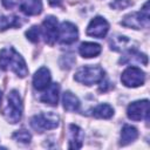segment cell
Returning <instances> with one entry per match:
<instances>
[{"label":"cell","mask_w":150,"mask_h":150,"mask_svg":"<svg viewBox=\"0 0 150 150\" xmlns=\"http://www.w3.org/2000/svg\"><path fill=\"white\" fill-rule=\"evenodd\" d=\"M77 38H79V30L76 26L69 21H63L59 28L57 39L60 40V42L64 45H70L75 42Z\"/></svg>","instance_id":"30bf717a"},{"label":"cell","mask_w":150,"mask_h":150,"mask_svg":"<svg viewBox=\"0 0 150 150\" xmlns=\"http://www.w3.org/2000/svg\"><path fill=\"white\" fill-rule=\"evenodd\" d=\"M1 4H2V6H4L5 8L11 9V8H13V7L15 6L16 0H1Z\"/></svg>","instance_id":"d4e9b609"},{"label":"cell","mask_w":150,"mask_h":150,"mask_svg":"<svg viewBox=\"0 0 150 150\" xmlns=\"http://www.w3.org/2000/svg\"><path fill=\"white\" fill-rule=\"evenodd\" d=\"M40 35H41V28H39L38 26H33L32 28H29L26 32L27 39L32 42H38L40 39Z\"/></svg>","instance_id":"603a6c76"},{"label":"cell","mask_w":150,"mask_h":150,"mask_svg":"<svg viewBox=\"0 0 150 150\" xmlns=\"http://www.w3.org/2000/svg\"><path fill=\"white\" fill-rule=\"evenodd\" d=\"M149 16H150L149 15V1H146L139 12L125 15L121 23L125 27H131V28H135V29H139L142 27H148L149 26Z\"/></svg>","instance_id":"5b68a950"},{"label":"cell","mask_w":150,"mask_h":150,"mask_svg":"<svg viewBox=\"0 0 150 150\" xmlns=\"http://www.w3.org/2000/svg\"><path fill=\"white\" fill-rule=\"evenodd\" d=\"M30 125L38 132L55 129L59 125V116L54 112H41L30 118Z\"/></svg>","instance_id":"277c9868"},{"label":"cell","mask_w":150,"mask_h":150,"mask_svg":"<svg viewBox=\"0 0 150 150\" xmlns=\"http://www.w3.org/2000/svg\"><path fill=\"white\" fill-rule=\"evenodd\" d=\"M104 79V70L100 66L81 67L74 75V80L86 86H93Z\"/></svg>","instance_id":"3957f363"},{"label":"cell","mask_w":150,"mask_h":150,"mask_svg":"<svg viewBox=\"0 0 150 150\" xmlns=\"http://www.w3.org/2000/svg\"><path fill=\"white\" fill-rule=\"evenodd\" d=\"M108 30H109V23L102 16L94 18L87 27V34L98 39H103L107 35Z\"/></svg>","instance_id":"9c48e42d"},{"label":"cell","mask_w":150,"mask_h":150,"mask_svg":"<svg viewBox=\"0 0 150 150\" xmlns=\"http://www.w3.org/2000/svg\"><path fill=\"white\" fill-rule=\"evenodd\" d=\"M145 81V73L135 66L128 67L121 75V82L129 88H135L142 86Z\"/></svg>","instance_id":"8992f818"},{"label":"cell","mask_w":150,"mask_h":150,"mask_svg":"<svg viewBox=\"0 0 150 150\" xmlns=\"http://www.w3.org/2000/svg\"><path fill=\"white\" fill-rule=\"evenodd\" d=\"M132 2L130 1V0H114L111 4H110V6L112 7V8H116V9H122V8H125V7H128V6H130Z\"/></svg>","instance_id":"cb8c5ba5"},{"label":"cell","mask_w":150,"mask_h":150,"mask_svg":"<svg viewBox=\"0 0 150 150\" xmlns=\"http://www.w3.org/2000/svg\"><path fill=\"white\" fill-rule=\"evenodd\" d=\"M1 98H2V93H1V90H0V104H1Z\"/></svg>","instance_id":"4316f807"},{"label":"cell","mask_w":150,"mask_h":150,"mask_svg":"<svg viewBox=\"0 0 150 150\" xmlns=\"http://www.w3.org/2000/svg\"><path fill=\"white\" fill-rule=\"evenodd\" d=\"M50 84V71L46 67H41L33 76V87L36 90H45Z\"/></svg>","instance_id":"8fae6325"},{"label":"cell","mask_w":150,"mask_h":150,"mask_svg":"<svg viewBox=\"0 0 150 150\" xmlns=\"http://www.w3.org/2000/svg\"><path fill=\"white\" fill-rule=\"evenodd\" d=\"M59 91H60V87L57 83H52L46 88V91L41 95L40 100L47 104L50 105H56L57 101H59Z\"/></svg>","instance_id":"5bb4252c"},{"label":"cell","mask_w":150,"mask_h":150,"mask_svg":"<svg viewBox=\"0 0 150 150\" xmlns=\"http://www.w3.org/2000/svg\"><path fill=\"white\" fill-rule=\"evenodd\" d=\"M93 115L97 118H110L114 115V109L107 103L98 104L93 109Z\"/></svg>","instance_id":"ffe728a7"},{"label":"cell","mask_w":150,"mask_h":150,"mask_svg":"<svg viewBox=\"0 0 150 150\" xmlns=\"http://www.w3.org/2000/svg\"><path fill=\"white\" fill-rule=\"evenodd\" d=\"M102 48L95 42H82L79 47V53L83 57H95L101 53Z\"/></svg>","instance_id":"e0dca14e"},{"label":"cell","mask_w":150,"mask_h":150,"mask_svg":"<svg viewBox=\"0 0 150 150\" xmlns=\"http://www.w3.org/2000/svg\"><path fill=\"white\" fill-rule=\"evenodd\" d=\"M83 138H84L83 130L75 124H70L69 125V145H68L69 149H80L82 146Z\"/></svg>","instance_id":"4fadbf2b"},{"label":"cell","mask_w":150,"mask_h":150,"mask_svg":"<svg viewBox=\"0 0 150 150\" xmlns=\"http://www.w3.org/2000/svg\"><path fill=\"white\" fill-rule=\"evenodd\" d=\"M12 137H13L15 141L21 142V143H29V142H30V139H32L30 134H29L27 130H25V129L15 131V132L12 135Z\"/></svg>","instance_id":"7402d4cb"},{"label":"cell","mask_w":150,"mask_h":150,"mask_svg":"<svg viewBox=\"0 0 150 150\" xmlns=\"http://www.w3.org/2000/svg\"><path fill=\"white\" fill-rule=\"evenodd\" d=\"M138 136V131L135 127L125 124L122 128L121 131V141H120V145H127L131 142H134Z\"/></svg>","instance_id":"ac0fdd59"},{"label":"cell","mask_w":150,"mask_h":150,"mask_svg":"<svg viewBox=\"0 0 150 150\" xmlns=\"http://www.w3.org/2000/svg\"><path fill=\"white\" fill-rule=\"evenodd\" d=\"M61 2H62V0H49V4L52 6H60Z\"/></svg>","instance_id":"484cf974"},{"label":"cell","mask_w":150,"mask_h":150,"mask_svg":"<svg viewBox=\"0 0 150 150\" xmlns=\"http://www.w3.org/2000/svg\"><path fill=\"white\" fill-rule=\"evenodd\" d=\"M23 104L18 90H11L7 96V107L5 109V117L9 123H18L22 117Z\"/></svg>","instance_id":"7a4b0ae2"},{"label":"cell","mask_w":150,"mask_h":150,"mask_svg":"<svg viewBox=\"0 0 150 150\" xmlns=\"http://www.w3.org/2000/svg\"><path fill=\"white\" fill-rule=\"evenodd\" d=\"M19 19L20 18H18L15 15L0 16V30H5L9 27H18L20 25Z\"/></svg>","instance_id":"44dd1931"},{"label":"cell","mask_w":150,"mask_h":150,"mask_svg":"<svg viewBox=\"0 0 150 150\" xmlns=\"http://www.w3.org/2000/svg\"><path fill=\"white\" fill-rule=\"evenodd\" d=\"M127 115L132 121H141L143 118L149 121V101L141 100L130 103L127 109Z\"/></svg>","instance_id":"52a82bcc"},{"label":"cell","mask_w":150,"mask_h":150,"mask_svg":"<svg viewBox=\"0 0 150 150\" xmlns=\"http://www.w3.org/2000/svg\"><path fill=\"white\" fill-rule=\"evenodd\" d=\"M63 108L67 111H76L80 108V101L76 95H74L71 91H64L62 97Z\"/></svg>","instance_id":"d6986e66"},{"label":"cell","mask_w":150,"mask_h":150,"mask_svg":"<svg viewBox=\"0 0 150 150\" xmlns=\"http://www.w3.org/2000/svg\"><path fill=\"white\" fill-rule=\"evenodd\" d=\"M132 62L142 63V64L146 66L148 64V56L143 53L137 52L136 49H128V50H125L124 55L120 59V63L127 64V63H132Z\"/></svg>","instance_id":"7c38bea8"},{"label":"cell","mask_w":150,"mask_h":150,"mask_svg":"<svg viewBox=\"0 0 150 150\" xmlns=\"http://www.w3.org/2000/svg\"><path fill=\"white\" fill-rule=\"evenodd\" d=\"M131 40L128 39L127 36H123V35H114L111 36L110 41H109V45H110V48L115 52H123V50H128L130 49V45H131Z\"/></svg>","instance_id":"2e32d148"},{"label":"cell","mask_w":150,"mask_h":150,"mask_svg":"<svg viewBox=\"0 0 150 150\" xmlns=\"http://www.w3.org/2000/svg\"><path fill=\"white\" fill-rule=\"evenodd\" d=\"M0 68L2 70L14 71L20 77H25L28 74L23 57L13 47H6L0 50Z\"/></svg>","instance_id":"6da1fadb"},{"label":"cell","mask_w":150,"mask_h":150,"mask_svg":"<svg viewBox=\"0 0 150 150\" xmlns=\"http://www.w3.org/2000/svg\"><path fill=\"white\" fill-rule=\"evenodd\" d=\"M41 34L45 38V41L49 45H53L59 36V27H57V19L55 16H47L42 22Z\"/></svg>","instance_id":"ba28073f"},{"label":"cell","mask_w":150,"mask_h":150,"mask_svg":"<svg viewBox=\"0 0 150 150\" xmlns=\"http://www.w3.org/2000/svg\"><path fill=\"white\" fill-rule=\"evenodd\" d=\"M20 9L27 15H38L42 12L41 0H20Z\"/></svg>","instance_id":"9a60e30c"}]
</instances>
